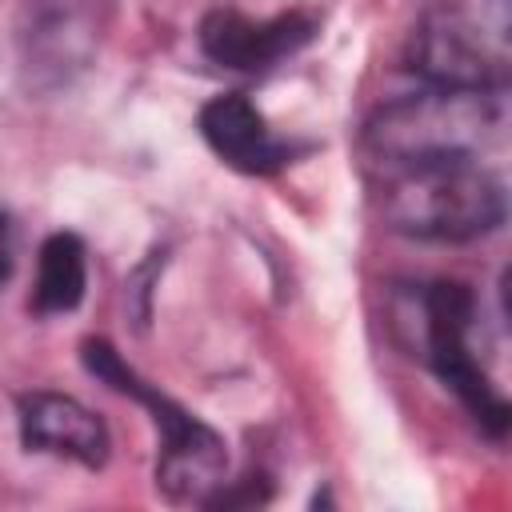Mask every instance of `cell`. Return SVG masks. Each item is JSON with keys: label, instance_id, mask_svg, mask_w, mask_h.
Segmentation results:
<instances>
[{"label": "cell", "instance_id": "9c48e42d", "mask_svg": "<svg viewBox=\"0 0 512 512\" xmlns=\"http://www.w3.org/2000/svg\"><path fill=\"white\" fill-rule=\"evenodd\" d=\"M200 136L224 164L252 176L276 172L288 160V144L268 128V120L252 108V100L236 92L216 96L200 108Z\"/></svg>", "mask_w": 512, "mask_h": 512}, {"label": "cell", "instance_id": "3957f363", "mask_svg": "<svg viewBox=\"0 0 512 512\" xmlns=\"http://www.w3.org/2000/svg\"><path fill=\"white\" fill-rule=\"evenodd\" d=\"M84 364L96 380H104L108 388L140 400L160 436H164V452L156 460V484L172 496V500H208V492L220 484L224 476V440L200 424L196 416H188L180 404H172L164 392H156L152 384H144L112 344L104 340H84Z\"/></svg>", "mask_w": 512, "mask_h": 512}, {"label": "cell", "instance_id": "30bf717a", "mask_svg": "<svg viewBox=\"0 0 512 512\" xmlns=\"http://www.w3.org/2000/svg\"><path fill=\"white\" fill-rule=\"evenodd\" d=\"M88 284V256L84 244L72 232H56L40 248V268H36V288H32V308L52 316V312H72L84 300Z\"/></svg>", "mask_w": 512, "mask_h": 512}, {"label": "cell", "instance_id": "8992f818", "mask_svg": "<svg viewBox=\"0 0 512 512\" xmlns=\"http://www.w3.org/2000/svg\"><path fill=\"white\" fill-rule=\"evenodd\" d=\"M108 20V0H28L20 24V60L36 84H68L88 68Z\"/></svg>", "mask_w": 512, "mask_h": 512}, {"label": "cell", "instance_id": "8fae6325", "mask_svg": "<svg viewBox=\"0 0 512 512\" xmlns=\"http://www.w3.org/2000/svg\"><path fill=\"white\" fill-rule=\"evenodd\" d=\"M8 260H12V236H8V216L0 212V280L8 272Z\"/></svg>", "mask_w": 512, "mask_h": 512}, {"label": "cell", "instance_id": "277c9868", "mask_svg": "<svg viewBox=\"0 0 512 512\" xmlns=\"http://www.w3.org/2000/svg\"><path fill=\"white\" fill-rule=\"evenodd\" d=\"M412 68L444 88H484L496 92L508 72V4L492 16L464 8H444L424 20L412 44Z\"/></svg>", "mask_w": 512, "mask_h": 512}, {"label": "cell", "instance_id": "6da1fadb", "mask_svg": "<svg viewBox=\"0 0 512 512\" xmlns=\"http://www.w3.org/2000/svg\"><path fill=\"white\" fill-rule=\"evenodd\" d=\"M384 220L420 240H476L504 220V184L480 156H440L384 168Z\"/></svg>", "mask_w": 512, "mask_h": 512}, {"label": "cell", "instance_id": "7a4b0ae2", "mask_svg": "<svg viewBox=\"0 0 512 512\" xmlns=\"http://www.w3.org/2000/svg\"><path fill=\"white\" fill-rule=\"evenodd\" d=\"M500 132V104L484 88H444L404 96L380 108L368 124V156L388 164L480 156Z\"/></svg>", "mask_w": 512, "mask_h": 512}, {"label": "cell", "instance_id": "ba28073f", "mask_svg": "<svg viewBox=\"0 0 512 512\" xmlns=\"http://www.w3.org/2000/svg\"><path fill=\"white\" fill-rule=\"evenodd\" d=\"M20 440L28 452H48L60 460H76L84 468H100L108 460L104 420L60 392L20 396Z\"/></svg>", "mask_w": 512, "mask_h": 512}, {"label": "cell", "instance_id": "52a82bcc", "mask_svg": "<svg viewBox=\"0 0 512 512\" xmlns=\"http://www.w3.org/2000/svg\"><path fill=\"white\" fill-rule=\"evenodd\" d=\"M312 28L316 24L300 12L252 20L232 8H220L200 24V48H204V56H212L224 68L252 72V68H268V64L292 56L300 44L312 40Z\"/></svg>", "mask_w": 512, "mask_h": 512}, {"label": "cell", "instance_id": "5b68a950", "mask_svg": "<svg viewBox=\"0 0 512 512\" xmlns=\"http://www.w3.org/2000/svg\"><path fill=\"white\" fill-rule=\"evenodd\" d=\"M472 292L464 284H432L424 296V328H428V360L436 368V376L468 404V412L488 428V432H504L508 424V404L504 396L492 388L488 372L480 368L468 332H472Z\"/></svg>", "mask_w": 512, "mask_h": 512}]
</instances>
